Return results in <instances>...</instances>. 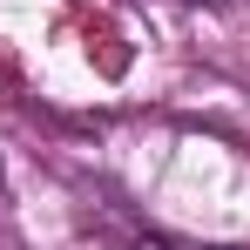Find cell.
I'll list each match as a JSON object with an SVG mask.
<instances>
[{"label":"cell","mask_w":250,"mask_h":250,"mask_svg":"<svg viewBox=\"0 0 250 250\" xmlns=\"http://www.w3.org/2000/svg\"><path fill=\"white\" fill-rule=\"evenodd\" d=\"M149 250H196V244H149Z\"/></svg>","instance_id":"1"},{"label":"cell","mask_w":250,"mask_h":250,"mask_svg":"<svg viewBox=\"0 0 250 250\" xmlns=\"http://www.w3.org/2000/svg\"><path fill=\"white\" fill-rule=\"evenodd\" d=\"M209 7H223V0H209Z\"/></svg>","instance_id":"2"}]
</instances>
